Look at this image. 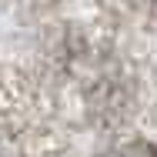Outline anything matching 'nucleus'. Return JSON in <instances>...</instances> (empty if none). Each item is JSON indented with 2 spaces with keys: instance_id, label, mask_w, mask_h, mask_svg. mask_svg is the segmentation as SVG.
Returning <instances> with one entry per match:
<instances>
[{
  "instance_id": "1",
  "label": "nucleus",
  "mask_w": 157,
  "mask_h": 157,
  "mask_svg": "<svg viewBox=\"0 0 157 157\" xmlns=\"http://www.w3.org/2000/svg\"><path fill=\"white\" fill-rule=\"evenodd\" d=\"M124 157H151V154H134V151H130V154H124Z\"/></svg>"
},
{
  "instance_id": "2",
  "label": "nucleus",
  "mask_w": 157,
  "mask_h": 157,
  "mask_svg": "<svg viewBox=\"0 0 157 157\" xmlns=\"http://www.w3.org/2000/svg\"><path fill=\"white\" fill-rule=\"evenodd\" d=\"M0 157H3V154H0Z\"/></svg>"
}]
</instances>
